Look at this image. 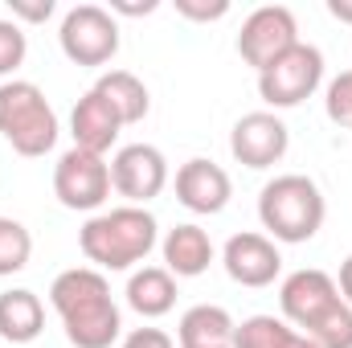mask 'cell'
Returning a JSON list of instances; mask_svg holds the SVG:
<instances>
[{
  "mask_svg": "<svg viewBox=\"0 0 352 348\" xmlns=\"http://www.w3.org/2000/svg\"><path fill=\"white\" fill-rule=\"evenodd\" d=\"M94 90L115 107V115L123 119V127L144 123L148 111H152V94H148V87H144L131 70H107V74L94 83Z\"/></svg>",
  "mask_w": 352,
  "mask_h": 348,
  "instance_id": "cell-19",
  "label": "cell"
},
{
  "mask_svg": "<svg viewBox=\"0 0 352 348\" xmlns=\"http://www.w3.org/2000/svg\"><path fill=\"white\" fill-rule=\"evenodd\" d=\"M54 197L74 213L102 209L107 197H111V164H107V156H94V152H82V148L62 152V160L54 164Z\"/></svg>",
  "mask_w": 352,
  "mask_h": 348,
  "instance_id": "cell-8",
  "label": "cell"
},
{
  "mask_svg": "<svg viewBox=\"0 0 352 348\" xmlns=\"http://www.w3.org/2000/svg\"><path fill=\"white\" fill-rule=\"evenodd\" d=\"M234 316L217 303H197L180 316L176 328V345L180 348H234Z\"/></svg>",
  "mask_w": 352,
  "mask_h": 348,
  "instance_id": "cell-15",
  "label": "cell"
},
{
  "mask_svg": "<svg viewBox=\"0 0 352 348\" xmlns=\"http://www.w3.org/2000/svg\"><path fill=\"white\" fill-rule=\"evenodd\" d=\"M336 287H340V299L352 307V254L340 262V279H336Z\"/></svg>",
  "mask_w": 352,
  "mask_h": 348,
  "instance_id": "cell-28",
  "label": "cell"
},
{
  "mask_svg": "<svg viewBox=\"0 0 352 348\" xmlns=\"http://www.w3.org/2000/svg\"><path fill=\"white\" fill-rule=\"evenodd\" d=\"M50 303L62 316L66 340L74 348H111L123 336V316L111 299V283L94 266L62 270L50 287Z\"/></svg>",
  "mask_w": 352,
  "mask_h": 348,
  "instance_id": "cell-1",
  "label": "cell"
},
{
  "mask_svg": "<svg viewBox=\"0 0 352 348\" xmlns=\"http://www.w3.org/2000/svg\"><path fill=\"white\" fill-rule=\"evenodd\" d=\"M58 41L74 66H107L119 54V21L102 4H74L62 17Z\"/></svg>",
  "mask_w": 352,
  "mask_h": 348,
  "instance_id": "cell-6",
  "label": "cell"
},
{
  "mask_svg": "<svg viewBox=\"0 0 352 348\" xmlns=\"http://www.w3.org/2000/svg\"><path fill=\"white\" fill-rule=\"evenodd\" d=\"M0 135L12 144V152H21L29 160L54 152L58 115L37 83H25V78L0 83Z\"/></svg>",
  "mask_w": 352,
  "mask_h": 348,
  "instance_id": "cell-4",
  "label": "cell"
},
{
  "mask_svg": "<svg viewBox=\"0 0 352 348\" xmlns=\"http://www.w3.org/2000/svg\"><path fill=\"white\" fill-rule=\"evenodd\" d=\"M8 8H12V21L21 25H41V21H50L54 17V0H8Z\"/></svg>",
  "mask_w": 352,
  "mask_h": 348,
  "instance_id": "cell-25",
  "label": "cell"
},
{
  "mask_svg": "<svg viewBox=\"0 0 352 348\" xmlns=\"http://www.w3.org/2000/svg\"><path fill=\"white\" fill-rule=\"evenodd\" d=\"M324 217H328L324 193L303 173L274 176L258 193V221L270 234V242H287V246L311 242L324 230Z\"/></svg>",
  "mask_w": 352,
  "mask_h": 348,
  "instance_id": "cell-3",
  "label": "cell"
},
{
  "mask_svg": "<svg viewBox=\"0 0 352 348\" xmlns=\"http://www.w3.org/2000/svg\"><path fill=\"white\" fill-rule=\"evenodd\" d=\"M328 12H332L336 21L352 25V0H328Z\"/></svg>",
  "mask_w": 352,
  "mask_h": 348,
  "instance_id": "cell-29",
  "label": "cell"
},
{
  "mask_svg": "<svg viewBox=\"0 0 352 348\" xmlns=\"http://www.w3.org/2000/svg\"><path fill=\"white\" fill-rule=\"evenodd\" d=\"M33 259V234L16 217H0V279L21 274Z\"/></svg>",
  "mask_w": 352,
  "mask_h": 348,
  "instance_id": "cell-21",
  "label": "cell"
},
{
  "mask_svg": "<svg viewBox=\"0 0 352 348\" xmlns=\"http://www.w3.org/2000/svg\"><path fill=\"white\" fill-rule=\"evenodd\" d=\"M324 111L336 127H352V70L336 74L324 90Z\"/></svg>",
  "mask_w": 352,
  "mask_h": 348,
  "instance_id": "cell-23",
  "label": "cell"
},
{
  "mask_svg": "<svg viewBox=\"0 0 352 348\" xmlns=\"http://www.w3.org/2000/svg\"><path fill=\"white\" fill-rule=\"evenodd\" d=\"M291 45H299V25H295V12L287 4H263L254 8L246 21H242V33H238V54L246 66H254L263 74L274 58H283Z\"/></svg>",
  "mask_w": 352,
  "mask_h": 348,
  "instance_id": "cell-9",
  "label": "cell"
},
{
  "mask_svg": "<svg viewBox=\"0 0 352 348\" xmlns=\"http://www.w3.org/2000/svg\"><path fill=\"white\" fill-rule=\"evenodd\" d=\"M234 348H320L316 340H307L303 332H295L287 320L278 316H250L238 324L234 332Z\"/></svg>",
  "mask_w": 352,
  "mask_h": 348,
  "instance_id": "cell-20",
  "label": "cell"
},
{
  "mask_svg": "<svg viewBox=\"0 0 352 348\" xmlns=\"http://www.w3.org/2000/svg\"><path fill=\"white\" fill-rule=\"evenodd\" d=\"M127 307L140 312L144 320H160L176 307V279L164 266H144L131 270L127 279Z\"/></svg>",
  "mask_w": 352,
  "mask_h": 348,
  "instance_id": "cell-18",
  "label": "cell"
},
{
  "mask_svg": "<svg viewBox=\"0 0 352 348\" xmlns=\"http://www.w3.org/2000/svg\"><path fill=\"white\" fill-rule=\"evenodd\" d=\"M287 148H291V131H287V123L274 111H250L230 131V152L246 168H270V164H278L287 156Z\"/></svg>",
  "mask_w": 352,
  "mask_h": 348,
  "instance_id": "cell-11",
  "label": "cell"
},
{
  "mask_svg": "<svg viewBox=\"0 0 352 348\" xmlns=\"http://www.w3.org/2000/svg\"><path fill=\"white\" fill-rule=\"evenodd\" d=\"M221 266L238 287H270L283 270V254L266 234H234L221 250Z\"/></svg>",
  "mask_w": 352,
  "mask_h": 348,
  "instance_id": "cell-12",
  "label": "cell"
},
{
  "mask_svg": "<svg viewBox=\"0 0 352 348\" xmlns=\"http://www.w3.org/2000/svg\"><path fill=\"white\" fill-rule=\"evenodd\" d=\"M176 12H180L184 21L205 25V21H221V17L230 12V0H176Z\"/></svg>",
  "mask_w": 352,
  "mask_h": 348,
  "instance_id": "cell-24",
  "label": "cell"
},
{
  "mask_svg": "<svg viewBox=\"0 0 352 348\" xmlns=\"http://www.w3.org/2000/svg\"><path fill=\"white\" fill-rule=\"evenodd\" d=\"M160 250H164V270H168L173 279H197V274H205L209 262H213V242H209V234H205L201 226H192V221L168 230V238L160 242Z\"/></svg>",
  "mask_w": 352,
  "mask_h": 348,
  "instance_id": "cell-16",
  "label": "cell"
},
{
  "mask_svg": "<svg viewBox=\"0 0 352 348\" xmlns=\"http://www.w3.org/2000/svg\"><path fill=\"white\" fill-rule=\"evenodd\" d=\"M324 83V54L307 41L291 45L283 58H274L258 74V94H263L266 107L274 111H291L299 107L303 98H311Z\"/></svg>",
  "mask_w": 352,
  "mask_h": 348,
  "instance_id": "cell-5",
  "label": "cell"
},
{
  "mask_svg": "<svg viewBox=\"0 0 352 348\" xmlns=\"http://www.w3.org/2000/svg\"><path fill=\"white\" fill-rule=\"evenodd\" d=\"M160 4L156 0H144V4H131V0H111V17L119 12V17H148V12H156Z\"/></svg>",
  "mask_w": 352,
  "mask_h": 348,
  "instance_id": "cell-27",
  "label": "cell"
},
{
  "mask_svg": "<svg viewBox=\"0 0 352 348\" xmlns=\"http://www.w3.org/2000/svg\"><path fill=\"white\" fill-rule=\"evenodd\" d=\"M168 184V160L156 144H127L111 156V188L127 205H148Z\"/></svg>",
  "mask_w": 352,
  "mask_h": 348,
  "instance_id": "cell-10",
  "label": "cell"
},
{
  "mask_svg": "<svg viewBox=\"0 0 352 348\" xmlns=\"http://www.w3.org/2000/svg\"><path fill=\"white\" fill-rule=\"evenodd\" d=\"M340 303H344V299H340L336 279L324 274V270H316V266H303V270L287 274L283 287H278L283 320L295 324V332H303V336H311V332H316V328L340 307Z\"/></svg>",
  "mask_w": 352,
  "mask_h": 348,
  "instance_id": "cell-7",
  "label": "cell"
},
{
  "mask_svg": "<svg viewBox=\"0 0 352 348\" xmlns=\"http://www.w3.org/2000/svg\"><path fill=\"white\" fill-rule=\"evenodd\" d=\"M123 348H176V345L173 336L160 332V328H135V332L123 336Z\"/></svg>",
  "mask_w": 352,
  "mask_h": 348,
  "instance_id": "cell-26",
  "label": "cell"
},
{
  "mask_svg": "<svg viewBox=\"0 0 352 348\" xmlns=\"http://www.w3.org/2000/svg\"><path fill=\"white\" fill-rule=\"evenodd\" d=\"M45 332V307L29 287H12L0 295V336L8 345H33Z\"/></svg>",
  "mask_w": 352,
  "mask_h": 348,
  "instance_id": "cell-17",
  "label": "cell"
},
{
  "mask_svg": "<svg viewBox=\"0 0 352 348\" xmlns=\"http://www.w3.org/2000/svg\"><path fill=\"white\" fill-rule=\"evenodd\" d=\"M119 131H123V119L115 115V107H111L98 90L90 87L87 94L74 102V111H70V135H74V148L94 152V156H107V152L115 148Z\"/></svg>",
  "mask_w": 352,
  "mask_h": 348,
  "instance_id": "cell-14",
  "label": "cell"
},
{
  "mask_svg": "<svg viewBox=\"0 0 352 348\" xmlns=\"http://www.w3.org/2000/svg\"><path fill=\"white\" fill-rule=\"evenodd\" d=\"M160 226L144 205H119L107 213L87 217V226L78 230V246L87 262L98 270H131L156 250Z\"/></svg>",
  "mask_w": 352,
  "mask_h": 348,
  "instance_id": "cell-2",
  "label": "cell"
},
{
  "mask_svg": "<svg viewBox=\"0 0 352 348\" xmlns=\"http://www.w3.org/2000/svg\"><path fill=\"white\" fill-rule=\"evenodd\" d=\"M25 54H29V37L16 21H0V78L16 74L25 66Z\"/></svg>",
  "mask_w": 352,
  "mask_h": 348,
  "instance_id": "cell-22",
  "label": "cell"
},
{
  "mask_svg": "<svg viewBox=\"0 0 352 348\" xmlns=\"http://www.w3.org/2000/svg\"><path fill=\"white\" fill-rule=\"evenodd\" d=\"M234 197V184L230 173L213 160H184L176 168V201L188 209V213H221Z\"/></svg>",
  "mask_w": 352,
  "mask_h": 348,
  "instance_id": "cell-13",
  "label": "cell"
}]
</instances>
